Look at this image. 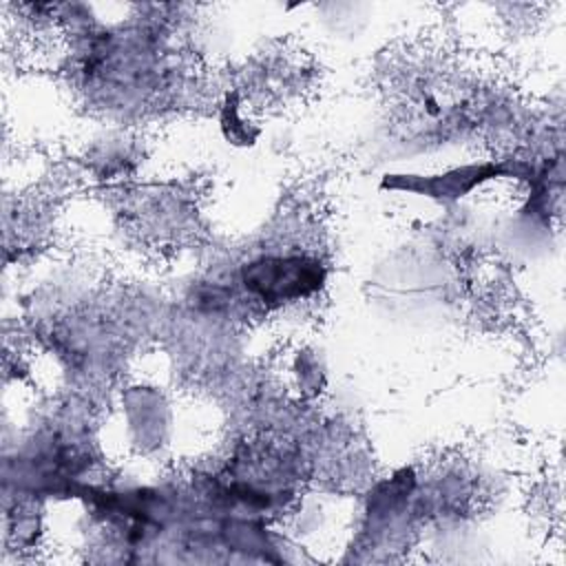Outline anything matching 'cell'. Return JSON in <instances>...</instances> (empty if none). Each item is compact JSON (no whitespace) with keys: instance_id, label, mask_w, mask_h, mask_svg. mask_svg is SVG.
Returning a JSON list of instances; mask_svg holds the SVG:
<instances>
[{"instance_id":"cell-1","label":"cell","mask_w":566,"mask_h":566,"mask_svg":"<svg viewBox=\"0 0 566 566\" xmlns=\"http://www.w3.org/2000/svg\"><path fill=\"white\" fill-rule=\"evenodd\" d=\"M318 270L303 259H270L245 270V285L265 298L301 296L318 285Z\"/></svg>"}]
</instances>
